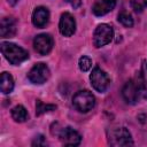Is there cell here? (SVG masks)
Here are the masks:
<instances>
[{
    "mask_svg": "<svg viewBox=\"0 0 147 147\" xmlns=\"http://www.w3.org/2000/svg\"><path fill=\"white\" fill-rule=\"evenodd\" d=\"M72 105L79 113H87L92 110L95 106V98L92 92L87 90L78 91L72 98Z\"/></svg>",
    "mask_w": 147,
    "mask_h": 147,
    "instance_id": "cell-3",
    "label": "cell"
},
{
    "mask_svg": "<svg viewBox=\"0 0 147 147\" xmlns=\"http://www.w3.org/2000/svg\"><path fill=\"white\" fill-rule=\"evenodd\" d=\"M117 20H118V22H119L122 25H124V26H126V28H132V26H133V18H132L131 14H129V13H126V11L119 13Z\"/></svg>",
    "mask_w": 147,
    "mask_h": 147,
    "instance_id": "cell-17",
    "label": "cell"
},
{
    "mask_svg": "<svg viewBox=\"0 0 147 147\" xmlns=\"http://www.w3.org/2000/svg\"><path fill=\"white\" fill-rule=\"evenodd\" d=\"M78 65H79V69H80L83 72H86V71H88V70L91 69V67H92V60H91L88 56L83 55V56L79 59V61H78Z\"/></svg>",
    "mask_w": 147,
    "mask_h": 147,
    "instance_id": "cell-18",
    "label": "cell"
},
{
    "mask_svg": "<svg viewBox=\"0 0 147 147\" xmlns=\"http://www.w3.org/2000/svg\"><path fill=\"white\" fill-rule=\"evenodd\" d=\"M53 45V38L48 33H40L36 36V38L33 39V47L36 52L40 55H47L52 51Z\"/></svg>",
    "mask_w": 147,
    "mask_h": 147,
    "instance_id": "cell-8",
    "label": "cell"
},
{
    "mask_svg": "<svg viewBox=\"0 0 147 147\" xmlns=\"http://www.w3.org/2000/svg\"><path fill=\"white\" fill-rule=\"evenodd\" d=\"M65 2H68V3H70V6L72 7V8H78V7H80V5H82V0H64Z\"/></svg>",
    "mask_w": 147,
    "mask_h": 147,
    "instance_id": "cell-22",
    "label": "cell"
},
{
    "mask_svg": "<svg viewBox=\"0 0 147 147\" xmlns=\"http://www.w3.org/2000/svg\"><path fill=\"white\" fill-rule=\"evenodd\" d=\"M122 95L127 103H136L141 98H147V90L138 79H130L122 88Z\"/></svg>",
    "mask_w": 147,
    "mask_h": 147,
    "instance_id": "cell-2",
    "label": "cell"
},
{
    "mask_svg": "<svg viewBox=\"0 0 147 147\" xmlns=\"http://www.w3.org/2000/svg\"><path fill=\"white\" fill-rule=\"evenodd\" d=\"M131 5L134 11L140 13L147 7V0H131Z\"/></svg>",
    "mask_w": 147,
    "mask_h": 147,
    "instance_id": "cell-20",
    "label": "cell"
},
{
    "mask_svg": "<svg viewBox=\"0 0 147 147\" xmlns=\"http://www.w3.org/2000/svg\"><path fill=\"white\" fill-rule=\"evenodd\" d=\"M139 80L141 82L142 86L147 90V62L146 60H142L141 62V69H140V75H139Z\"/></svg>",
    "mask_w": 147,
    "mask_h": 147,
    "instance_id": "cell-19",
    "label": "cell"
},
{
    "mask_svg": "<svg viewBox=\"0 0 147 147\" xmlns=\"http://www.w3.org/2000/svg\"><path fill=\"white\" fill-rule=\"evenodd\" d=\"M11 1H13V3H15V2H17L18 0H11Z\"/></svg>",
    "mask_w": 147,
    "mask_h": 147,
    "instance_id": "cell-23",
    "label": "cell"
},
{
    "mask_svg": "<svg viewBox=\"0 0 147 147\" xmlns=\"http://www.w3.org/2000/svg\"><path fill=\"white\" fill-rule=\"evenodd\" d=\"M90 82L92 87L99 93L106 92L110 84V79L108 75L99 67H94L92 69V72L90 74Z\"/></svg>",
    "mask_w": 147,
    "mask_h": 147,
    "instance_id": "cell-5",
    "label": "cell"
},
{
    "mask_svg": "<svg viewBox=\"0 0 147 147\" xmlns=\"http://www.w3.org/2000/svg\"><path fill=\"white\" fill-rule=\"evenodd\" d=\"M11 117L15 122L23 123V122L28 121L29 114H28V110L22 105H17L11 109Z\"/></svg>",
    "mask_w": 147,
    "mask_h": 147,
    "instance_id": "cell-15",
    "label": "cell"
},
{
    "mask_svg": "<svg viewBox=\"0 0 147 147\" xmlns=\"http://www.w3.org/2000/svg\"><path fill=\"white\" fill-rule=\"evenodd\" d=\"M16 33V21L13 17H3L0 23L1 38H11Z\"/></svg>",
    "mask_w": 147,
    "mask_h": 147,
    "instance_id": "cell-13",
    "label": "cell"
},
{
    "mask_svg": "<svg viewBox=\"0 0 147 147\" xmlns=\"http://www.w3.org/2000/svg\"><path fill=\"white\" fill-rule=\"evenodd\" d=\"M59 31L64 37H71L76 32V21L70 13H63L59 22Z\"/></svg>",
    "mask_w": 147,
    "mask_h": 147,
    "instance_id": "cell-9",
    "label": "cell"
},
{
    "mask_svg": "<svg viewBox=\"0 0 147 147\" xmlns=\"http://www.w3.org/2000/svg\"><path fill=\"white\" fill-rule=\"evenodd\" d=\"M59 138L65 146H78L82 141V136L70 126L63 127L59 133Z\"/></svg>",
    "mask_w": 147,
    "mask_h": 147,
    "instance_id": "cell-10",
    "label": "cell"
},
{
    "mask_svg": "<svg viewBox=\"0 0 147 147\" xmlns=\"http://www.w3.org/2000/svg\"><path fill=\"white\" fill-rule=\"evenodd\" d=\"M109 144L113 146H132V136L126 127H117L110 132Z\"/></svg>",
    "mask_w": 147,
    "mask_h": 147,
    "instance_id": "cell-7",
    "label": "cell"
},
{
    "mask_svg": "<svg viewBox=\"0 0 147 147\" xmlns=\"http://www.w3.org/2000/svg\"><path fill=\"white\" fill-rule=\"evenodd\" d=\"M46 144V141H45V137L44 136H37L36 138H34V140L32 141V146H44Z\"/></svg>",
    "mask_w": 147,
    "mask_h": 147,
    "instance_id": "cell-21",
    "label": "cell"
},
{
    "mask_svg": "<svg viewBox=\"0 0 147 147\" xmlns=\"http://www.w3.org/2000/svg\"><path fill=\"white\" fill-rule=\"evenodd\" d=\"M49 21V11L46 7L39 6L32 13V24L37 28H44Z\"/></svg>",
    "mask_w": 147,
    "mask_h": 147,
    "instance_id": "cell-11",
    "label": "cell"
},
{
    "mask_svg": "<svg viewBox=\"0 0 147 147\" xmlns=\"http://www.w3.org/2000/svg\"><path fill=\"white\" fill-rule=\"evenodd\" d=\"M0 90L3 94H9L14 90V79L10 74L8 72H2L1 74V79H0Z\"/></svg>",
    "mask_w": 147,
    "mask_h": 147,
    "instance_id": "cell-14",
    "label": "cell"
},
{
    "mask_svg": "<svg viewBox=\"0 0 147 147\" xmlns=\"http://www.w3.org/2000/svg\"><path fill=\"white\" fill-rule=\"evenodd\" d=\"M49 76H51L49 68L42 62L36 63L28 72V79L32 84H36V85L44 84L49 78Z\"/></svg>",
    "mask_w": 147,
    "mask_h": 147,
    "instance_id": "cell-6",
    "label": "cell"
},
{
    "mask_svg": "<svg viewBox=\"0 0 147 147\" xmlns=\"http://www.w3.org/2000/svg\"><path fill=\"white\" fill-rule=\"evenodd\" d=\"M114 37V29L106 23L99 24L95 30H94V34H93V44L96 48H100L102 46L108 45Z\"/></svg>",
    "mask_w": 147,
    "mask_h": 147,
    "instance_id": "cell-4",
    "label": "cell"
},
{
    "mask_svg": "<svg viewBox=\"0 0 147 147\" xmlns=\"http://www.w3.org/2000/svg\"><path fill=\"white\" fill-rule=\"evenodd\" d=\"M116 1L117 0H96L92 7V11L95 16H103L115 8Z\"/></svg>",
    "mask_w": 147,
    "mask_h": 147,
    "instance_id": "cell-12",
    "label": "cell"
},
{
    "mask_svg": "<svg viewBox=\"0 0 147 147\" xmlns=\"http://www.w3.org/2000/svg\"><path fill=\"white\" fill-rule=\"evenodd\" d=\"M55 109H56V105H45L40 100H37V103H36V115L37 116L48 113V111H53Z\"/></svg>",
    "mask_w": 147,
    "mask_h": 147,
    "instance_id": "cell-16",
    "label": "cell"
},
{
    "mask_svg": "<svg viewBox=\"0 0 147 147\" xmlns=\"http://www.w3.org/2000/svg\"><path fill=\"white\" fill-rule=\"evenodd\" d=\"M1 52L6 60L13 65H20L22 62L29 59V53L24 48L9 41L1 42Z\"/></svg>",
    "mask_w": 147,
    "mask_h": 147,
    "instance_id": "cell-1",
    "label": "cell"
}]
</instances>
